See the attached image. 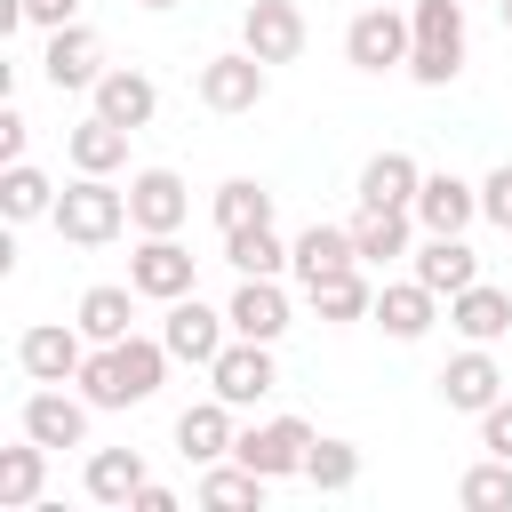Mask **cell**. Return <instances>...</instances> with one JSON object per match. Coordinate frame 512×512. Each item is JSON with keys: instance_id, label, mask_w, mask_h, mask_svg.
<instances>
[{"instance_id": "7a4b0ae2", "label": "cell", "mask_w": 512, "mask_h": 512, "mask_svg": "<svg viewBox=\"0 0 512 512\" xmlns=\"http://www.w3.org/2000/svg\"><path fill=\"white\" fill-rule=\"evenodd\" d=\"M72 248H104V240H120V224H128V192L112 184V176H72L64 192H56V216H48Z\"/></svg>"}, {"instance_id": "9a60e30c", "label": "cell", "mask_w": 512, "mask_h": 512, "mask_svg": "<svg viewBox=\"0 0 512 512\" xmlns=\"http://www.w3.org/2000/svg\"><path fill=\"white\" fill-rule=\"evenodd\" d=\"M440 400H448V408H464V416H480V408H496V400H504V368L488 360V344H464V352L440 368Z\"/></svg>"}, {"instance_id": "4316f807", "label": "cell", "mask_w": 512, "mask_h": 512, "mask_svg": "<svg viewBox=\"0 0 512 512\" xmlns=\"http://www.w3.org/2000/svg\"><path fill=\"white\" fill-rule=\"evenodd\" d=\"M408 232H416V208H360V216H352V248H360V264H392V256H408Z\"/></svg>"}, {"instance_id": "b9f144b4", "label": "cell", "mask_w": 512, "mask_h": 512, "mask_svg": "<svg viewBox=\"0 0 512 512\" xmlns=\"http://www.w3.org/2000/svg\"><path fill=\"white\" fill-rule=\"evenodd\" d=\"M136 8H176V0H136Z\"/></svg>"}, {"instance_id": "d6a6232c", "label": "cell", "mask_w": 512, "mask_h": 512, "mask_svg": "<svg viewBox=\"0 0 512 512\" xmlns=\"http://www.w3.org/2000/svg\"><path fill=\"white\" fill-rule=\"evenodd\" d=\"M304 296H312V312H320V320H336V328H344V320H368V312H376V288L360 280V264H352V272H328V280H312Z\"/></svg>"}, {"instance_id": "603a6c76", "label": "cell", "mask_w": 512, "mask_h": 512, "mask_svg": "<svg viewBox=\"0 0 512 512\" xmlns=\"http://www.w3.org/2000/svg\"><path fill=\"white\" fill-rule=\"evenodd\" d=\"M416 280H424L432 296H456V288L480 280V256L464 248V232H432V240L416 248Z\"/></svg>"}, {"instance_id": "2e32d148", "label": "cell", "mask_w": 512, "mask_h": 512, "mask_svg": "<svg viewBox=\"0 0 512 512\" xmlns=\"http://www.w3.org/2000/svg\"><path fill=\"white\" fill-rule=\"evenodd\" d=\"M88 96H96V112H104V120H120L128 136H136V128H152V112H160V88H152L136 64H104V80H96Z\"/></svg>"}, {"instance_id": "6da1fadb", "label": "cell", "mask_w": 512, "mask_h": 512, "mask_svg": "<svg viewBox=\"0 0 512 512\" xmlns=\"http://www.w3.org/2000/svg\"><path fill=\"white\" fill-rule=\"evenodd\" d=\"M168 360H176V352H168L160 336L96 344V352H88V368H80V392H88V408H144V400L160 392Z\"/></svg>"}, {"instance_id": "4fadbf2b", "label": "cell", "mask_w": 512, "mask_h": 512, "mask_svg": "<svg viewBox=\"0 0 512 512\" xmlns=\"http://www.w3.org/2000/svg\"><path fill=\"white\" fill-rule=\"evenodd\" d=\"M40 72H48V88H56V96H64V88H96V80H104V40H96L88 24H56V32H48Z\"/></svg>"}, {"instance_id": "7bdbcfd3", "label": "cell", "mask_w": 512, "mask_h": 512, "mask_svg": "<svg viewBox=\"0 0 512 512\" xmlns=\"http://www.w3.org/2000/svg\"><path fill=\"white\" fill-rule=\"evenodd\" d=\"M504 32H512V0H504Z\"/></svg>"}, {"instance_id": "d4e9b609", "label": "cell", "mask_w": 512, "mask_h": 512, "mask_svg": "<svg viewBox=\"0 0 512 512\" xmlns=\"http://www.w3.org/2000/svg\"><path fill=\"white\" fill-rule=\"evenodd\" d=\"M64 152H72V168H80V176H112V168L128 160V128H120V120H104V112H88V120L64 136Z\"/></svg>"}, {"instance_id": "d590c367", "label": "cell", "mask_w": 512, "mask_h": 512, "mask_svg": "<svg viewBox=\"0 0 512 512\" xmlns=\"http://www.w3.org/2000/svg\"><path fill=\"white\" fill-rule=\"evenodd\" d=\"M456 504H464V512H504V504H512V464H504V456L472 464V472L456 480Z\"/></svg>"}, {"instance_id": "e0dca14e", "label": "cell", "mask_w": 512, "mask_h": 512, "mask_svg": "<svg viewBox=\"0 0 512 512\" xmlns=\"http://www.w3.org/2000/svg\"><path fill=\"white\" fill-rule=\"evenodd\" d=\"M360 264V248H352V224H304L296 240H288V272L312 288V280H328V272H352Z\"/></svg>"}, {"instance_id": "74e56055", "label": "cell", "mask_w": 512, "mask_h": 512, "mask_svg": "<svg viewBox=\"0 0 512 512\" xmlns=\"http://www.w3.org/2000/svg\"><path fill=\"white\" fill-rule=\"evenodd\" d=\"M480 448L512 464V400H496V408H480Z\"/></svg>"}, {"instance_id": "f1b7e54d", "label": "cell", "mask_w": 512, "mask_h": 512, "mask_svg": "<svg viewBox=\"0 0 512 512\" xmlns=\"http://www.w3.org/2000/svg\"><path fill=\"white\" fill-rule=\"evenodd\" d=\"M136 488H144V456H136V448H96V456H88V496H96V504H120V512H128Z\"/></svg>"}, {"instance_id": "484cf974", "label": "cell", "mask_w": 512, "mask_h": 512, "mask_svg": "<svg viewBox=\"0 0 512 512\" xmlns=\"http://www.w3.org/2000/svg\"><path fill=\"white\" fill-rule=\"evenodd\" d=\"M416 184H424V168L408 152H376L360 168V208H416Z\"/></svg>"}, {"instance_id": "5bb4252c", "label": "cell", "mask_w": 512, "mask_h": 512, "mask_svg": "<svg viewBox=\"0 0 512 512\" xmlns=\"http://www.w3.org/2000/svg\"><path fill=\"white\" fill-rule=\"evenodd\" d=\"M24 432H32L40 448H80V440H88V392H80V400H72L64 384L24 392Z\"/></svg>"}, {"instance_id": "1f68e13d", "label": "cell", "mask_w": 512, "mask_h": 512, "mask_svg": "<svg viewBox=\"0 0 512 512\" xmlns=\"http://www.w3.org/2000/svg\"><path fill=\"white\" fill-rule=\"evenodd\" d=\"M224 264L248 280H280V264H288V248H280V232L272 224H240V232H224Z\"/></svg>"}, {"instance_id": "60d3db41", "label": "cell", "mask_w": 512, "mask_h": 512, "mask_svg": "<svg viewBox=\"0 0 512 512\" xmlns=\"http://www.w3.org/2000/svg\"><path fill=\"white\" fill-rule=\"evenodd\" d=\"M128 512H176V488H160V480H144V488H136V504H128Z\"/></svg>"}, {"instance_id": "4dcf8cb0", "label": "cell", "mask_w": 512, "mask_h": 512, "mask_svg": "<svg viewBox=\"0 0 512 512\" xmlns=\"http://www.w3.org/2000/svg\"><path fill=\"white\" fill-rule=\"evenodd\" d=\"M0 216L8 224H32V216H56V184L32 168V160H8V176H0Z\"/></svg>"}, {"instance_id": "cb8c5ba5", "label": "cell", "mask_w": 512, "mask_h": 512, "mask_svg": "<svg viewBox=\"0 0 512 512\" xmlns=\"http://www.w3.org/2000/svg\"><path fill=\"white\" fill-rule=\"evenodd\" d=\"M72 320H80L88 344H120V336H136V328H128V320H136V280H128V288H120V280H96V288L80 296Z\"/></svg>"}, {"instance_id": "52a82bcc", "label": "cell", "mask_w": 512, "mask_h": 512, "mask_svg": "<svg viewBox=\"0 0 512 512\" xmlns=\"http://www.w3.org/2000/svg\"><path fill=\"white\" fill-rule=\"evenodd\" d=\"M272 384H280V368H272V344H256V336H232V344L208 360V392L232 400V408H256Z\"/></svg>"}, {"instance_id": "44dd1931", "label": "cell", "mask_w": 512, "mask_h": 512, "mask_svg": "<svg viewBox=\"0 0 512 512\" xmlns=\"http://www.w3.org/2000/svg\"><path fill=\"white\" fill-rule=\"evenodd\" d=\"M472 216H480V184H464V176H448V168L416 184V224H424V232H464Z\"/></svg>"}, {"instance_id": "8fae6325", "label": "cell", "mask_w": 512, "mask_h": 512, "mask_svg": "<svg viewBox=\"0 0 512 512\" xmlns=\"http://www.w3.org/2000/svg\"><path fill=\"white\" fill-rule=\"evenodd\" d=\"M240 48H256L264 64H296L304 56V8L296 0H248L240 8Z\"/></svg>"}, {"instance_id": "30bf717a", "label": "cell", "mask_w": 512, "mask_h": 512, "mask_svg": "<svg viewBox=\"0 0 512 512\" xmlns=\"http://www.w3.org/2000/svg\"><path fill=\"white\" fill-rule=\"evenodd\" d=\"M160 344H168L176 360L208 368V360L232 344V312H216V304H200V296H176V304H168V320H160Z\"/></svg>"}, {"instance_id": "7402d4cb", "label": "cell", "mask_w": 512, "mask_h": 512, "mask_svg": "<svg viewBox=\"0 0 512 512\" xmlns=\"http://www.w3.org/2000/svg\"><path fill=\"white\" fill-rule=\"evenodd\" d=\"M448 328H456L464 344H496V336L512 328V296H504V288H488V280H472V288H456V296H448Z\"/></svg>"}, {"instance_id": "277c9868", "label": "cell", "mask_w": 512, "mask_h": 512, "mask_svg": "<svg viewBox=\"0 0 512 512\" xmlns=\"http://www.w3.org/2000/svg\"><path fill=\"white\" fill-rule=\"evenodd\" d=\"M408 40H416V24L400 8H360L344 24V64L352 72H400L408 64Z\"/></svg>"}, {"instance_id": "8992f818", "label": "cell", "mask_w": 512, "mask_h": 512, "mask_svg": "<svg viewBox=\"0 0 512 512\" xmlns=\"http://www.w3.org/2000/svg\"><path fill=\"white\" fill-rule=\"evenodd\" d=\"M264 88H272V64L256 48H232V56H208L200 64V104L208 112H256Z\"/></svg>"}, {"instance_id": "ac0fdd59", "label": "cell", "mask_w": 512, "mask_h": 512, "mask_svg": "<svg viewBox=\"0 0 512 512\" xmlns=\"http://www.w3.org/2000/svg\"><path fill=\"white\" fill-rule=\"evenodd\" d=\"M224 312H232V336H256V344H280V336H288V288H280V280H256V272H248Z\"/></svg>"}, {"instance_id": "f35d334b", "label": "cell", "mask_w": 512, "mask_h": 512, "mask_svg": "<svg viewBox=\"0 0 512 512\" xmlns=\"http://www.w3.org/2000/svg\"><path fill=\"white\" fill-rule=\"evenodd\" d=\"M16 8H24V24H48V32L56 24H80V0H16Z\"/></svg>"}, {"instance_id": "e575fe53", "label": "cell", "mask_w": 512, "mask_h": 512, "mask_svg": "<svg viewBox=\"0 0 512 512\" xmlns=\"http://www.w3.org/2000/svg\"><path fill=\"white\" fill-rule=\"evenodd\" d=\"M304 480H312L320 496H344V488L360 480V448H352V440H312V456H304Z\"/></svg>"}, {"instance_id": "5b68a950", "label": "cell", "mask_w": 512, "mask_h": 512, "mask_svg": "<svg viewBox=\"0 0 512 512\" xmlns=\"http://www.w3.org/2000/svg\"><path fill=\"white\" fill-rule=\"evenodd\" d=\"M80 344H88L80 320H40V328L16 336V368H24L32 384H80V368H88Z\"/></svg>"}, {"instance_id": "836d02e7", "label": "cell", "mask_w": 512, "mask_h": 512, "mask_svg": "<svg viewBox=\"0 0 512 512\" xmlns=\"http://www.w3.org/2000/svg\"><path fill=\"white\" fill-rule=\"evenodd\" d=\"M208 216H216V232H240V224H272V192H264L256 176H232V184H216Z\"/></svg>"}, {"instance_id": "ba28073f", "label": "cell", "mask_w": 512, "mask_h": 512, "mask_svg": "<svg viewBox=\"0 0 512 512\" xmlns=\"http://www.w3.org/2000/svg\"><path fill=\"white\" fill-rule=\"evenodd\" d=\"M232 456H240L248 472H264V480H288V472H304V456H312V424H304V416L248 424V432L232 440Z\"/></svg>"}, {"instance_id": "d6986e66", "label": "cell", "mask_w": 512, "mask_h": 512, "mask_svg": "<svg viewBox=\"0 0 512 512\" xmlns=\"http://www.w3.org/2000/svg\"><path fill=\"white\" fill-rule=\"evenodd\" d=\"M368 320H376V328H384L392 344H416V336H424V328L440 320V296H432V288H424V280L408 272V280L376 288V312H368Z\"/></svg>"}, {"instance_id": "83f0119b", "label": "cell", "mask_w": 512, "mask_h": 512, "mask_svg": "<svg viewBox=\"0 0 512 512\" xmlns=\"http://www.w3.org/2000/svg\"><path fill=\"white\" fill-rule=\"evenodd\" d=\"M40 480H48V448L32 432L16 448H0V512H32L40 504Z\"/></svg>"}, {"instance_id": "f546056e", "label": "cell", "mask_w": 512, "mask_h": 512, "mask_svg": "<svg viewBox=\"0 0 512 512\" xmlns=\"http://www.w3.org/2000/svg\"><path fill=\"white\" fill-rule=\"evenodd\" d=\"M264 488H272V480H264V472H248V464L232 456V464H208L200 504H208V512H264Z\"/></svg>"}, {"instance_id": "ab89813d", "label": "cell", "mask_w": 512, "mask_h": 512, "mask_svg": "<svg viewBox=\"0 0 512 512\" xmlns=\"http://www.w3.org/2000/svg\"><path fill=\"white\" fill-rule=\"evenodd\" d=\"M24 136H32V120L16 104H0V160H24Z\"/></svg>"}, {"instance_id": "8d00e7d4", "label": "cell", "mask_w": 512, "mask_h": 512, "mask_svg": "<svg viewBox=\"0 0 512 512\" xmlns=\"http://www.w3.org/2000/svg\"><path fill=\"white\" fill-rule=\"evenodd\" d=\"M480 216H488L496 232H512V160L488 168V184H480Z\"/></svg>"}, {"instance_id": "3957f363", "label": "cell", "mask_w": 512, "mask_h": 512, "mask_svg": "<svg viewBox=\"0 0 512 512\" xmlns=\"http://www.w3.org/2000/svg\"><path fill=\"white\" fill-rule=\"evenodd\" d=\"M408 24H416V40H408V72H416L424 88H448V80L464 72V0H416Z\"/></svg>"}, {"instance_id": "ffe728a7", "label": "cell", "mask_w": 512, "mask_h": 512, "mask_svg": "<svg viewBox=\"0 0 512 512\" xmlns=\"http://www.w3.org/2000/svg\"><path fill=\"white\" fill-rule=\"evenodd\" d=\"M232 440H240V432H232V400H216V392H208V400H192V408L176 416V448H184L192 464H224V456H232Z\"/></svg>"}, {"instance_id": "7c38bea8", "label": "cell", "mask_w": 512, "mask_h": 512, "mask_svg": "<svg viewBox=\"0 0 512 512\" xmlns=\"http://www.w3.org/2000/svg\"><path fill=\"white\" fill-rule=\"evenodd\" d=\"M192 216V184L176 168H136L128 176V224L136 232H176Z\"/></svg>"}, {"instance_id": "9c48e42d", "label": "cell", "mask_w": 512, "mask_h": 512, "mask_svg": "<svg viewBox=\"0 0 512 512\" xmlns=\"http://www.w3.org/2000/svg\"><path fill=\"white\" fill-rule=\"evenodd\" d=\"M192 248L176 240V232H144V248L128 256V280H136V296H152V304H176V296H192Z\"/></svg>"}]
</instances>
